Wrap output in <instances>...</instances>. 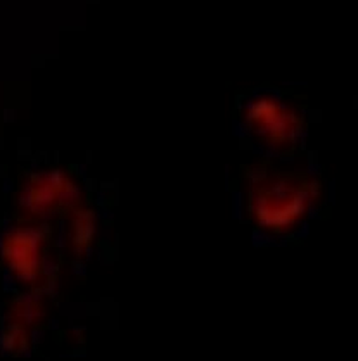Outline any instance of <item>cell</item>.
<instances>
[{"label": "cell", "instance_id": "cell-3", "mask_svg": "<svg viewBox=\"0 0 358 361\" xmlns=\"http://www.w3.org/2000/svg\"><path fill=\"white\" fill-rule=\"evenodd\" d=\"M19 206L32 218H51L54 214H69L83 206L78 185L61 170L32 175L19 195Z\"/></svg>", "mask_w": 358, "mask_h": 361}, {"label": "cell", "instance_id": "cell-5", "mask_svg": "<svg viewBox=\"0 0 358 361\" xmlns=\"http://www.w3.org/2000/svg\"><path fill=\"white\" fill-rule=\"evenodd\" d=\"M95 235V214L85 206H80L69 213L68 239L69 249L75 255H83L90 249Z\"/></svg>", "mask_w": 358, "mask_h": 361}, {"label": "cell", "instance_id": "cell-2", "mask_svg": "<svg viewBox=\"0 0 358 361\" xmlns=\"http://www.w3.org/2000/svg\"><path fill=\"white\" fill-rule=\"evenodd\" d=\"M248 132L261 144L286 151L303 130V120L291 106L272 95H258L244 109Z\"/></svg>", "mask_w": 358, "mask_h": 361}, {"label": "cell", "instance_id": "cell-4", "mask_svg": "<svg viewBox=\"0 0 358 361\" xmlns=\"http://www.w3.org/2000/svg\"><path fill=\"white\" fill-rule=\"evenodd\" d=\"M42 242L44 235L32 228L16 230L2 242V255L7 264L26 282H35L42 275Z\"/></svg>", "mask_w": 358, "mask_h": 361}, {"label": "cell", "instance_id": "cell-1", "mask_svg": "<svg viewBox=\"0 0 358 361\" xmlns=\"http://www.w3.org/2000/svg\"><path fill=\"white\" fill-rule=\"evenodd\" d=\"M244 183L248 216L275 235L302 224L318 195V182L308 173L282 170L268 161L251 164Z\"/></svg>", "mask_w": 358, "mask_h": 361}, {"label": "cell", "instance_id": "cell-6", "mask_svg": "<svg viewBox=\"0 0 358 361\" xmlns=\"http://www.w3.org/2000/svg\"><path fill=\"white\" fill-rule=\"evenodd\" d=\"M45 317H47V311H45L44 305L40 301H35V299L19 301L16 310H14V322L25 325V327L40 324L45 320Z\"/></svg>", "mask_w": 358, "mask_h": 361}, {"label": "cell", "instance_id": "cell-7", "mask_svg": "<svg viewBox=\"0 0 358 361\" xmlns=\"http://www.w3.org/2000/svg\"><path fill=\"white\" fill-rule=\"evenodd\" d=\"M2 344L6 345V349L13 353H21L28 348V332H26V327L21 324H13L7 327L6 332L2 336Z\"/></svg>", "mask_w": 358, "mask_h": 361}]
</instances>
